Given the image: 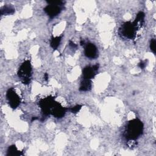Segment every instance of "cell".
I'll list each match as a JSON object with an SVG mask.
<instances>
[{
  "mask_svg": "<svg viewBox=\"0 0 156 156\" xmlns=\"http://www.w3.org/2000/svg\"><path fill=\"white\" fill-rule=\"evenodd\" d=\"M84 54L85 56L90 59H94L98 55V50L97 47L93 43H87L85 49Z\"/></svg>",
  "mask_w": 156,
  "mask_h": 156,
  "instance_id": "obj_8",
  "label": "cell"
},
{
  "mask_svg": "<svg viewBox=\"0 0 156 156\" xmlns=\"http://www.w3.org/2000/svg\"><path fill=\"white\" fill-rule=\"evenodd\" d=\"M54 98L51 96H49L41 99L39 102V105L43 113L47 116L51 115V111L55 104Z\"/></svg>",
  "mask_w": 156,
  "mask_h": 156,
  "instance_id": "obj_5",
  "label": "cell"
},
{
  "mask_svg": "<svg viewBox=\"0 0 156 156\" xmlns=\"http://www.w3.org/2000/svg\"><path fill=\"white\" fill-rule=\"evenodd\" d=\"M139 26H140L135 21L133 22H126L122 26L121 33L124 37L130 39H132L135 37L137 29Z\"/></svg>",
  "mask_w": 156,
  "mask_h": 156,
  "instance_id": "obj_4",
  "label": "cell"
},
{
  "mask_svg": "<svg viewBox=\"0 0 156 156\" xmlns=\"http://www.w3.org/2000/svg\"><path fill=\"white\" fill-rule=\"evenodd\" d=\"M23 154L18 151L15 145H12L9 147L7 152V155H21Z\"/></svg>",
  "mask_w": 156,
  "mask_h": 156,
  "instance_id": "obj_11",
  "label": "cell"
},
{
  "mask_svg": "<svg viewBox=\"0 0 156 156\" xmlns=\"http://www.w3.org/2000/svg\"><path fill=\"white\" fill-rule=\"evenodd\" d=\"M18 76L24 84H29L32 76V66L29 60H25L19 68Z\"/></svg>",
  "mask_w": 156,
  "mask_h": 156,
  "instance_id": "obj_2",
  "label": "cell"
},
{
  "mask_svg": "<svg viewBox=\"0 0 156 156\" xmlns=\"http://www.w3.org/2000/svg\"><path fill=\"white\" fill-rule=\"evenodd\" d=\"M69 46H71L72 48H76L77 47V44H76L74 43H73L71 41H69Z\"/></svg>",
  "mask_w": 156,
  "mask_h": 156,
  "instance_id": "obj_18",
  "label": "cell"
},
{
  "mask_svg": "<svg viewBox=\"0 0 156 156\" xmlns=\"http://www.w3.org/2000/svg\"><path fill=\"white\" fill-rule=\"evenodd\" d=\"M82 108V105H76L73 107H71L69 110H70L71 112L73 113H77Z\"/></svg>",
  "mask_w": 156,
  "mask_h": 156,
  "instance_id": "obj_15",
  "label": "cell"
},
{
  "mask_svg": "<svg viewBox=\"0 0 156 156\" xmlns=\"http://www.w3.org/2000/svg\"><path fill=\"white\" fill-rule=\"evenodd\" d=\"M6 97L10 106L12 108L15 109L20 105L21 102L20 96L15 92V90L13 88H10L7 90L6 93Z\"/></svg>",
  "mask_w": 156,
  "mask_h": 156,
  "instance_id": "obj_6",
  "label": "cell"
},
{
  "mask_svg": "<svg viewBox=\"0 0 156 156\" xmlns=\"http://www.w3.org/2000/svg\"><path fill=\"white\" fill-rule=\"evenodd\" d=\"M62 40V37H52L51 40V46L52 48L53 49H57L58 46H59L60 41Z\"/></svg>",
  "mask_w": 156,
  "mask_h": 156,
  "instance_id": "obj_12",
  "label": "cell"
},
{
  "mask_svg": "<svg viewBox=\"0 0 156 156\" xmlns=\"http://www.w3.org/2000/svg\"><path fill=\"white\" fill-rule=\"evenodd\" d=\"M99 69V65L96 64L93 66H87L82 70L83 79H91L97 74Z\"/></svg>",
  "mask_w": 156,
  "mask_h": 156,
  "instance_id": "obj_7",
  "label": "cell"
},
{
  "mask_svg": "<svg viewBox=\"0 0 156 156\" xmlns=\"http://www.w3.org/2000/svg\"><path fill=\"white\" fill-rule=\"evenodd\" d=\"M146 61H141L139 64H138V66L141 68V69H143L146 67Z\"/></svg>",
  "mask_w": 156,
  "mask_h": 156,
  "instance_id": "obj_17",
  "label": "cell"
},
{
  "mask_svg": "<svg viewBox=\"0 0 156 156\" xmlns=\"http://www.w3.org/2000/svg\"><path fill=\"white\" fill-rule=\"evenodd\" d=\"M44 79H45L46 80H48V74H47V73H45V74H44Z\"/></svg>",
  "mask_w": 156,
  "mask_h": 156,
  "instance_id": "obj_19",
  "label": "cell"
},
{
  "mask_svg": "<svg viewBox=\"0 0 156 156\" xmlns=\"http://www.w3.org/2000/svg\"><path fill=\"white\" fill-rule=\"evenodd\" d=\"M143 132V124L138 119L130 120L125 129L124 136L129 140L137 139Z\"/></svg>",
  "mask_w": 156,
  "mask_h": 156,
  "instance_id": "obj_1",
  "label": "cell"
},
{
  "mask_svg": "<svg viewBox=\"0 0 156 156\" xmlns=\"http://www.w3.org/2000/svg\"><path fill=\"white\" fill-rule=\"evenodd\" d=\"M48 5L44 8L45 13L50 17L54 18L58 15L62 10L64 2L62 1H47Z\"/></svg>",
  "mask_w": 156,
  "mask_h": 156,
  "instance_id": "obj_3",
  "label": "cell"
},
{
  "mask_svg": "<svg viewBox=\"0 0 156 156\" xmlns=\"http://www.w3.org/2000/svg\"><path fill=\"white\" fill-rule=\"evenodd\" d=\"M66 112V108L63 107L60 103L56 102L52 111L51 115H52L55 118H60L63 117Z\"/></svg>",
  "mask_w": 156,
  "mask_h": 156,
  "instance_id": "obj_9",
  "label": "cell"
},
{
  "mask_svg": "<svg viewBox=\"0 0 156 156\" xmlns=\"http://www.w3.org/2000/svg\"><path fill=\"white\" fill-rule=\"evenodd\" d=\"M144 13L143 12H140L137 15H136V18L134 21H135L138 24V25L141 27L142 24L144 22Z\"/></svg>",
  "mask_w": 156,
  "mask_h": 156,
  "instance_id": "obj_14",
  "label": "cell"
},
{
  "mask_svg": "<svg viewBox=\"0 0 156 156\" xmlns=\"http://www.w3.org/2000/svg\"><path fill=\"white\" fill-rule=\"evenodd\" d=\"M91 88V81L90 79H83L80 82L79 90L81 91H87Z\"/></svg>",
  "mask_w": 156,
  "mask_h": 156,
  "instance_id": "obj_10",
  "label": "cell"
},
{
  "mask_svg": "<svg viewBox=\"0 0 156 156\" xmlns=\"http://www.w3.org/2000/svg\"><path fill=\"white\" fill-rule=\"evenodd\" d=\"M155 44H156L155 40L154 38L151 39L150 41V49L154 54H155Z\"/></svg>",
  "mask_w": 156,
  "mask_h": 156,
  "instance_id": "obj_16",
  "label": "cell"
},
{
  "mask_svg": "<svg viewBox=\"0 0 156 156\" xmlns=\"http://www.w3.org/2000/svg\"><path fill=\"white\" fill-rule=\"evenodd\" d=\"M15 12V10L13 7L9 5H6L3 7V8L1 10V15H10L13 14Z\"/></svg>",
  "mask_w": 156,
  "mask_h": 156,
  "instance_id": "obj_13",
  "label": "cell"
}]
</instances>
